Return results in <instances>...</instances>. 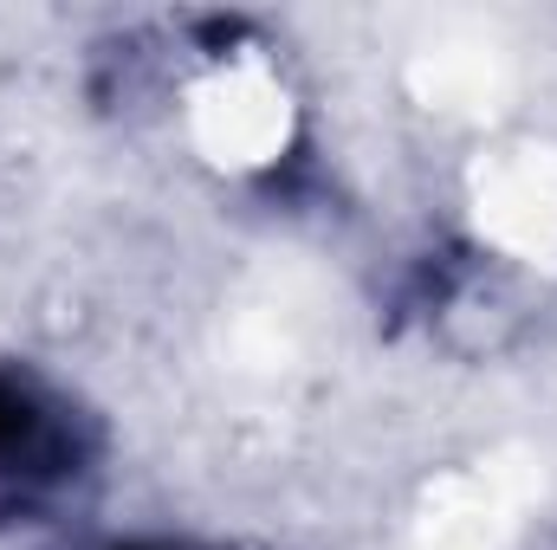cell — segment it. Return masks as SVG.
<instances>
[{
    "mask_svg": "<svg viewBox=\"0 0 557 550\" xmlns=\"http://www.w3.org/2000/svg\"><path fill=\"white\" fill-rule=\"evenodd\" d=\"M65 460V434L52 427V414L39 409L20 383L0 376V473H20V479H39Z\"/></svg>",
    "mask_w": 557,
    "mask_h": 550,
    "instance_id": "1",
    "label": "cell"
}]
</instances>
